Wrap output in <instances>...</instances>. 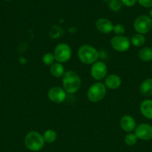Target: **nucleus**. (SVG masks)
Returning <instances> with one entry per match:
<instances>
[{"instance_id": "14", "label": "nucleus", "mask_w": 152, "mask_h": 152, "mask_svg": "<svg viewBox=\"0 0 152 152\" xmlns=\"http://www.w3.org/2000/svg\"><path fill=\"white\" fill-rule=\"evenodd\" d=\"M139 110L143 117L152 120V99H145L139 105Z\"/></svg>"}, {"instance_id": "6", "label": "nucleus", "mask_w": 152, "mask_h": 152, "mask_svg": "<svg viewBox=\"0 0 152 152\" xmlns=\"http://www.w3.org/2000/svg\"><path fill=\"white\" fill-rule=\"evenodd\" d=\"M55 61L59 63L66 62L72 57V49L66 43H60L55 47L53 53Z\"/></svg>"}, {"instance_id": "3", "label": "nucleus", "mask_w": 152, "mask_h": 152, "mask_svg": "<svg viewBox=\"0 0 152 152\" xmlns=\"http://www.w3.org/2000/svg\"><path fill=\"white\" fill-rule=\"evenodd\" d=\"M25 145L31 151H39L43 149L45 145L43 135L35 131L28 132L25 137Z\"/></svg>"}, {"instance_id": "1", "label": "nucleus", "mask_w": 152, "mask_h": 152, "mask_svg": "<svg viewBox=\"0 0 152 152\" xmlns=\"http://www.w3.org/2000/svg\"><path fill=\"white\" fill-rule=\"evenodd\" d=\"M63 88L67 94H75L81 86V79L73 71H65L62 77Z\"/></svg>"}, {"instance_id": "22", "label": "nucleus", "mask_w": 152, "mask_h": 152, "mask_svg": "<svg viewBox=\"0 0 152 152\" xmlns=\"http://www.w3.org/2000/svg\"><path fill=\"white\" fill-rule=\"evenodd\" d=\"M42 60H43V62L45 65L51 66V65L55 63V58L53 53H49H49H46L43 55V58H42Z\"/></svg>"}, {"instance_id": "15", "label": "nucleus", "mask_w": 152, "mask_h": 152, "mask_svg": "<svg viewBox=\"0 0 152 152\" xmlns=\"http://www.w3.org/2000/svg\"><path fill=\"white\" fill-rule=\"evenodd\" d=\"M139 91L143 96H152V78H148L143 80L139 86Z\"/></svg>"}, {"instance_id": "17", "label": "nucleus", "mask_w": 152, "mask_h": 152, "mask_svg": "<svg viewBox=\"0 0 152 152\" xmlns=\"http://www.w3.org/2000/svg\"><path fill=\"white\" fill-rule=\"evenodd\" d=\"M139 57L143 62L152 61V48L143 47L139 51Z\"/></svg>"}, {"instance_id": "8", "label": "nucleus", "mask_w": 152, "mask_h": 152, "mask_svg": "<svg viewBox=\"0 0 152 152\" xmlns=\"http://www.w3.org/2000/svg\"><path fill=\"white\" fill-rule=\"evenodd\" d=\"M107 74V67L105 62L97 61L93 63L90 68V74L95 80H101L106 77Z\"/></svg>"}, {"instance_id": "2", "label": "nucleus", "mask_w": 152, "mask_h": 152, "mask_svg": "<svg viewBox=\"0 0 152 152\" xmlns=\"http://www.w3.org/2000/svg\"><path fill=\"white\" fill-rule=\"evenodd\" d=\"M77 56L82 63L85 65H92L98 61L99 52L95 48L89 45H83L77 50Z\"/></svg>"}, {"instance_id": "26", "label": "nucleus", "mask_w": 152, "mask_h": 152, "mask_svg": "<svg viewBox=\"0 0 152 152\" xmlns=\"http://www.w3.org/2000/svg\"><path fill=\"white\" fill-rule=\"evenodd\" d=\"M121 1L126 7H132L137 3V0H121Z\"/></svg>"}, {"instance_id": "12", "label": "nucleus", "mask_w": 152, "mask_h": 152, "mask_svg": "<svg viewBox=\"0 0 152 152\" xmlns=\"http://www.w3.org/2000/svg\"><path fill=\"white\" fill-rule=\"evenodd\" d=\"M120 126L122 130L128 133H131L135 130L137 127V123L133 117L130 115H125L121 118Z\"/></svg>"}, {"instance_id": "16", "label": "nucleus", "mask_w": 152, "mask_h": 152, "mask_svg": "<svg viewBox=\"0 0 152 152\" xmlns=\"http://www.w3.org/2000/svg\"><path fill=\"white\" fill-rule=\"evenodd\" d=\"M50 73L54 77L59 78L63 76L65 73V68L63 65L59 62H55L50 66Z\"/></svg>"}, {"instance_id": "24", "label": "nucleus", "mask_w": 152, "mask_h": 152, "mask_svg": "<svg viewBox=\"0 0 152 152\" xmlns=\"http://www.w3.org/2000/svg\"><path fill=\"white\" fill-rule=\"evenodd\" d=\"M113 31L116 36H122L125 34V28L122 24H117L113 26Z\"/></svg>"}, {"instance_id": "23", "label": "nucleus", "mask_w": 152, "mask_h": 152, "mask_svg": "<svg viewBox=\"0 0 152 152\" xmlns=\"http://www.w3.org/2000/svg\"><path fill=\"white\" fill-rule=\"evenodd\" d=\"M137 140H138V138L137 137L135 134L133 133H128L125 137V142L126 143V145H129V146L135 145L137 142Z\"/></svg>"}, {"instance_id": "20", "label": "nucleus", "mask_w": 152, "mask_h": 152, "mask_svg": "<svg viewBox=\"0 0 152 152\" xmlns=\"http://www.w3.org/2000/svg\"><path fill=\"white\" fill-rule=\"evenodd\" d=\"M63 34V31L61 27L58 26V25L52 26L49 31V35L52 39L60 38L61 37H62Z\"/></svg>"}, {"instance_id": "28", "label": "nucleus", "mask_w": 152, "mask_h": 152, "mask_svg": "<svg viewBox=\"0 0 152 152\" xmlns=\"http://www.w3.org/2000/svg\"><path fill=\"white\" fill-rule=\"evenodd\" d=\"M103 1H110V0H103Z\"/></svg>"}, {"instance_id": "4", "label": "nucleus", "mask_w": 152, "mask_h": 152, "mask_svg": "<svg viewBox=\"0 0 152 152\" xmlns=\"http://www.w3.org/2000/svg\"><path fill=\"white\" fill-rule=\"evenodd\" d=\"M107 93L105 85L100 82L93 83L87 91V98L90 102H98L102 100Z\"/></svg>"}, {"instance_id": "10", "label": "nucleus", "mask_w": 152, "mask_h": 152, "mask_svg": "<svg viewBox=\"0 0 152 152\" xmlns=\"http://www.w3.org/2000/svg\"><path fill=\"white\" fill-rule=\"evenodd\" d=\"M67 93L63 88L55 86L49 89L48 91V97L55 103H62L66 100Z\"/></svg>"}, {"instance_id": "5", "label": "nucleus", "mask_w": 152, "mask_h": 152, "mask_svg": "<svg viewBox=\"0 0 152 152\" xmlns=\"http://www.w3.org/2000/svg\"><path fill=\"white\" fill-rule=\"evenodd\" d=\"M134 28L137 34H148L152 28V19L147 15H141L134 20Z\"/></svg>"}, {"instance_id": "9", "label": "nucleus", "mask_w": 152, "mask_h": 152, "mask_svg": "<svg viewBox=\"0 0 152 152\" xmlns=\"http://www.w3.org/2000/svg\"><path fill=\"white\" fill-rule=\"evenodd\" d=\"M134 134L139 140H150L152 139V126L148 123H140L136 127Z\"/></svg>"}, {"instance_id": "29", "label": "nucleus", "mask_w": 152, "mask_h": 152, "mask_svg": "<svg viewBox=\"0 0 152 152\" xmlns=\"http://www.w3.org/2000/svg\"><path fill=\"white\" fill-rule=\"evenodd\" d=\"M4 1H11V0H4Z\"/></svg>"}, {"instance_id": "18", "label": "nucleus", "mask_w": 152, "mask_h": 152, "mask_svg": "<svg viewBox=\"0 0 152 152\" xmlns=\"http://www.w3.org/2000/svg\"><path fill=\"white\" fill-rule=\"evenodd\" d=\"M131 44L135 47H142L145 43V37L144 35L140 34H135L132 36L131 38Z\"/></svg>"}, {"instance_id": "27", "label": "nucleus", "mask_w": 152, "mask_h": 152, "mask_svg": "<svg viewBox=\"0 0 152 152\" xmlns=\"http://www.w3.org/2000/svg\"><path fill=\"white\" fill-rule=\"evenodd\" d=\"M149 15H150L149 16H150V17L152 19V7H151V9L150 10V12H149Z\"/></svg>"}, {"instance_id": "21", "label": "nucleus", "mask_w": 152, "mask_h": 152, "mask_svg": "<svg viewBox=\"0 0 152 152\" xmlns=\"http://www.w3.org/2000/svg\"><path fill=\"white\" fill-rule=\"evenodd\" d=\"M108 7L112 11L117 12L119 11L122 8V3L121 0H110V1H109Z\"/></svg>"}, {"instance_id": "13", "label": "nucleus", "mask_w": 152, "mask_h": 152, "mask_svg": "<svg viewBox=\"0 0 152 152\" xmlns=\"http://www.w3.org/2000/svg\"><path fill=\"white\" fill-rule=\"evenodd\" d=\"M104 85L106 88L111 90H116L120 87L122 84V80L119 77V76L116 74H110L108 76H106L104 78Z\"/></svg>"}, {"instance_id": "7", "label": "nucleus", "mask_w": 152, "mask_h": 152, "mask_svg": "<svg viewBox=\"0 0 152 152\" xmlns=\"http://www.w3.org/2000/svg\"><path fill=\"white\" fill-rule=\"evenodd\" d=\"M110 45L118 52H125L131 47V40L125 36H115L110 40Z\"/></svg>"}, {"instance_id": "19", "label": "nucleus", "mask_w": 152, "mask_h": 152, "mask_svg": "<svg viewBox=\"0 0 152 152\" xmlns=\"http://www.w3.org/2000/svg\"><path fill=\"white\" fill-rule=\"evenodd\" d=\"M43 137L45 142L53 143L58 138V134H57V132L55 131L52 130V129H48L43 133Z\"/></svg>"}, {"instance_id": "11", "label": "nucleus", "mask_w": 152, "mask_h": 152, "mask_svg": "<svg viewBox=\"0 0 152 152\" xmlns=\"http://www.w3.org/2000/svg\"><path fill=\"white\" fill-rule=\"evenodd\" d=\"M113 24L106 18H100L95 22V28L101 34H110L113 30Z\"/></svg>"}, {"instance_id": "25", "label": "nucleus", "mask_w": 152, "mask_h": 152, "mask_svg": "<svg viewBox=\"0 0 152 152\" xmlns=\"http://www.w3.org/2000/svg\"><path fill=\"white\" fill-rule=\"evenodd\" d=\"M137 1L142 7L145 8L152 7V0H137Z\"/></svg>"}]
</instances>
